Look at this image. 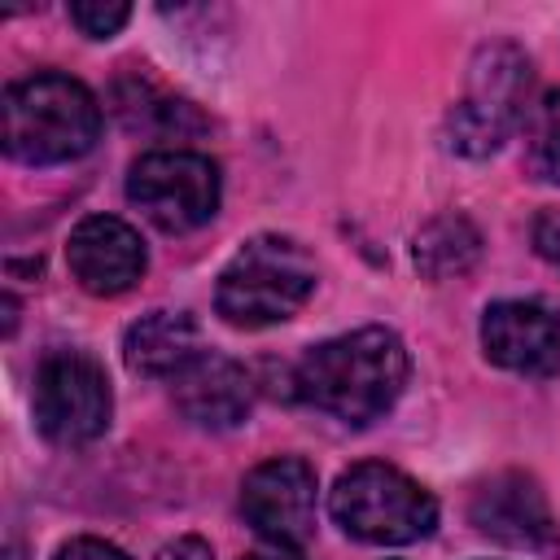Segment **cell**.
<instances>
[{
	"label": "cell",
	"instance_id": "cell-5",
	"mask_svg": "<svg viewBox=\"0 0 560 560\" xmlns=\"http://www.w3.org/2000/svg\"><path fill=\"white\" fill-rule=\"evenodd\" d=\"M529 57L512 44H490L477 52L468 74V96L446 114V144L464 158L494 153L508 131L525 118Z\"/></svg>",
	"mask_w": 560,
	"mask_h": 560
},
{
	"label": "cell",
	"instance_id": "cell-14",
	"mask_svg": "<svg viewBox=\"0 0 560 560\" xmlns=\"http://www.w3.org/2000/svg\"><path fill=\"white\" fill-rule=\"evenodd\" d=\"M481 254V232L464 214H442L416 232L411 258L429 280H451L464 276Z\"/></svg>",
	"mask_w": 560,
	"mask_h": 560
},
{
	"label": "cell",
	"instance_id": "cell-12",
	"mask_svg": "<svg viewBox=\"0 0 560 560\" xmlns=\"http://www.w3.org/2000/svg\"><path fill=\"white\" fill-rule=\"evenodd\" d=\"M171 398L197 429H236L254 407V381L236 359L201 350L171 376Z\"/></svg>",
	"mask_w": 560,
	"mask_h": 560
},
{
	"label": "cell",
	"instance_id": "cell-10",
	"mask_svg": "<svg viewBox=\"0 0 560 560\" xmlns=\"http://www.w3.org/2000/svg\"><path fill=\"white\" fill-rule=\"evenodd\" d=\"M66 262L92 298H118L144 276V241L118 214H88L66 241Z\"/></svg>",
	"mask_w": 560,
	"mask_h": 560
},
{
	"label": "cell",
	"instance_id": "cell-15",
	"mask_svg": "<svg viewBox=\"0 0 560 560\" xmlns=\"http://www.w3.org/2000/svg\"><path fill=\"white\" fill-rule=\"evenodd\" d=\"M525 140H529V166L560 184V88L542 92L538 105L525 118Z\"/></svg>",
	"mask_w": 560,
	"mask_h": 560
},
{
	"label": "cell",
	"instance_id": "cell-2",
	"mask_svg": "<svg viewBox=\"0 0 560 560\" xmlns=\"http://www.w3.org/2000/svg\"><path fill=\"white\" fill-rule=\"evenodd\" d=\"M101 136L96 96L61 74L39 70L4 92V153L26 166H57L83 158Z\"/></svg>",
	"mask_w": 560,
	"mask_h": 560
},
{
	"label": "cell",
	"instance_id": "cell-18",
	"mask_svg": "<svg viewBox=\"0 0 560 560\" xmlns=\"http://www.w3.org/2000/svg\"><path fill=\"white\" fill-rule=\"evenodd\" d=\"M534 249L560 271V210H542L534 219Z\"/></svg>",
	"mask_w": 560,
	"mask_h": 560
},
{
	"label": "cell",
	"instance_id": "cell-20",
	"mask_svg": "<svg viewBox=\"0 0 560 560\" xmlns=\"http://www.w3.org/2000/svg\"><path fill=\"white\" fill-rule=\"evenodd\" d=\"M241 560H306L302 556V547H289V542H271V538H262L258 547H249Z\"/></svg>",
	"mask_w": 560,
	"mask_h": 560
},
{
	"label": "cell",
	"instance_id": "cell-11",
	"mask_svg": "<svg viewBox=\"0 0 560 560\" xmlns=\"http://www.w3.org/2000/svg\"><path fill=\"white\" fill-rule=\"evenodd\" d=\"M472 525L508 547H525V551H547L560 542V525L547 508V494L538 490L534 477L525 472H499L490 477L468 508Z\"/></svg>",
	"mask_w": 560,
	"mask_h": 560
},
{
	"label": "cell",
	"instance_id": "cell-17",
	"mask_svg": "<svg viewBox=\"0 0 560 560\" xmlns=\"http://www.w3.org/2000/svg\"><path fill=\"white\" fill-rule=\"evenodd\" d=\"M57 560H127V551L114 547V542H105V538H88V534H83V538L61 542Z\"/></svg>",
	"mask_w": 560,
	"mask_h": 560
},
{
	"label": "cell",
	"instance_id": "cell-9",
	"mask_svg": "<svg viewBox=\"0 0 560 560\" xmlns=\"http://www.w3.org/2000/svg\"><path fill=\"white\" fill-rule=\"evenodd\" d=\"M481 350L490 363L516 376L560 372V315L534 298L490 302L481 315Z\"/></svg>",
	"mask_w": 560,
	"mask_h": 560
},
{
	"label": "cell",
	"instance_id": "cell-6",
	"mask_svg": "<svg viewBox=\"0 0 560 560\" xmlns=\"http://www.w3.org/2000/svg\"><path fill=\"white\" fill-rule=\"evenodd\" d=\"M219 166L192 149H153L131 162L127 197L162 232H197L219 214Z\"/></svg>",
	"mask_w": 560,
	"mask_h": 560
},
{
	"label": "cell",
	"instance_id": "cell-4",
	"mask_svg": "<svg viewBox=\"0 0 560 560\" xmlns=\"http://www.w3.org/2000/svg\"><path fill=\"white\" fill-rule=\"evenodd\" d=\"M328 512L350 538L376 547L420 542L438 525V499L416 477L381 459L346 468L328 494Z\"/></svg>",
	"mask_w": 560,
	"mask_h": 560
},
{
	"label": "cell",
	"instance_id": "cell-16",
	"mask_svg": "<svg viewBox=\"0 0 560 560\" xmlns=\"http://www.w3.org/2000/svg\"><path fill=\"white\" fill-rule=\"evenodd\" d=\"M127 18H131V4H122V0H74V4H70V22H74L88 39H109V35H118V31L127 26Z\"/></svg>",
	"mask_w": 560,
	"mask_h": 560
},
{
	"label": "cell",
	"instance_id": "cell-7",
	"mask_svg": "<svg viewBox=\"0 0 560 560\" xmlns=\"http://www.w3.org/2000/svg\"><path fill=\"white\" fill-rule=\"evenodd\" d=\"M114 389L105 368L83 350H52L35 372V424L57 446L96 442L109 429Z\"/></svg>",
	"mask_w": 560,
	"mask_h": 560
},
{
	"label": "cell",
	"instance_id": "cell-3",
	"mask_svg": "<svg viewBox=\"0 0 560 560\" xmlns=\"http://www.w3.org/2000/svg\"><path fill=\"white\" fill-rule=\"evenodd\" d=\"M315 293V262L293 236H249L214 284V311L232 328L284 324Z\"/></svg>",
	"mask_w": 560,
	"mask_h": 560
},
{
	"label": "cell",
	"instance_id": "cell-1",
	"mask_svg": "<svg viewBox=\"0 0 560 560\" xmlns=\"http://www.w3.org/2000/svg\"><path fill=\"white\" fill-rule=\"evenodd\" d=\"M407 368L411 363L402 337L394 328L368 324L311 346L293 368V394L306 407L363 429L398 402L407 385Z\"/></svg>",
	"mask_w": 560,
	"mask_h": 560
},
{
	"label": "cell",
	"instance_id": "cell-13",
	"mask_svg": "<svg viewBox=\"0 0 560 560\" xmlns=\"http://www.w3.org/2000/svg\"><path fill=\"white\" fill-rule=\"evenodd\" d=\"M201 354V328L188 311H149L122 332V359L136 376H175Z\"/></svg>",
	"mask_w": 560,
	"mask_h": 560
},
{
	"label": "cell",
	"instance_id": "cell-8",
	"mask_svg": "<svg viewBox=\"0 0 560 560\" xmlns=\"http://www.w3.org/2000/svg\"><path fill=\"white\" fill-rule=\"evenodd\" d=\"M315 490H319V481L306 459L271 455L245 472L241 512L262 538L302 547L315 534Z\"/></svg>",
	"mask_w": 560,
	"mask_h": 560
},
{
	"label": "cell",
	"instance_id": "cell-19",
	"mask_svg": "<svg viewBox=\"0 0 560 560\" xmlns=\"http://www.w3.org/2000/svg\"><path fill=\"white\" fill-rule=\"evenodd\" d=\"M158 560H214V551H210V542H206V538L184 534V538L166 542V547L158 551Z\"/></svg>",
	"mask_w": 560,
	"mask_h": 560
}]
</instances>
